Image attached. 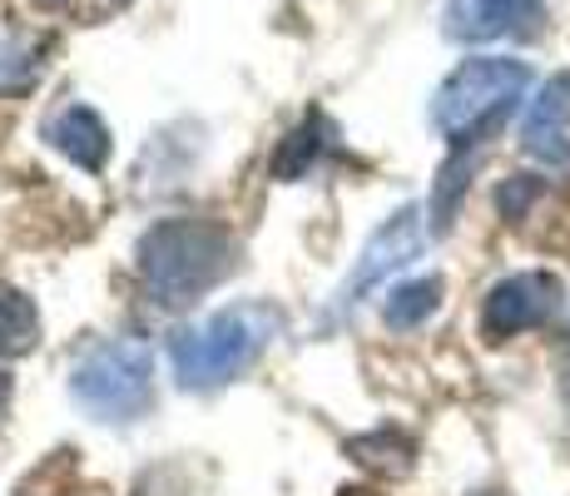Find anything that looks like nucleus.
Listing matches in <instances>:
<instances>
[{"label":"nucleus","instance_id":"obj_13","mask_svg":"<svg viewBox=\"0 0 570 496\" xmlns=\"http://www.w3.org/2000/svg\"><path fill=\"white\" fill-rule=\"evenodd\" d=\"M40 348V308L30 293L0 283V358H26Z\"/></svg>","mask_w":570,"mask_h":496},{"label":"nucleus","instance_id":"obj_19","mask_svg":"<svg viewBox=\"0 0 570 496\" xmlns=\"http://www.w3.org/2000/svg\"><path fill=\"white\" fill-rule=\"evenodd\" d=\"M46 6H60V0H46Z\"/></svg>","mask_w":570,"mask_h":496},{"label":"nucleus","instance_id":"obj_4","mask_svg":"<svg viewBox=\"0 0 570 496\" xmlns=\"http://www.w3.org/2000/svg\"><path fill=\"white\" fill-rule=\"evenodd\" d=\"M70 397L100 422H135L155 407V352L139 338H95L70 362Z\"/></svg>","mask_w":570,"mask_h":496},{"label":"nucleus","instance_id":"obj_8","mask_svg":"<svg viewBox=\"0 0 570 496\" xmlns=\"http://www.w3.org/2000/svg\"><path fill=\"white\" fill-rule=\"evenodd\" d=\"M46 145L60 154V159H70L75 169L105 174L115 139H109V125H105L100 115H95L90 105H60V109H55V115L46 119Z\"/></svg>","mask_w":570,"mask_h":496},{"label":"nucleus","instance_id":"obj_1","mask_svg":"<svg viewBox=\"0 0 570 496\" xmlns=\"http://www.w3.org/2000/svg\"><path fill=\"white\" fill-rule=\"evenodd\" d=\"M135 269L159 303H194L238 269V239L214 218H159L139 234Z\"/></svg>","mask_w":570,"mask_h":496},{"label":"nucleus","instance_id":"obj_14","mask_svg":"<svg viewBox=\"0 0 570 496\" xmlns=\"http://www.w3.org/2000/svg\"><path fill=\"white\" fill-rule=\"evenodd\" d=\"M347 451H353L363 467L382 471V477H402V471H412V457H416V447L407 442V437L387 432V427H377V432H367V437H353Z\"/></svg>","mask_w":570,"mask_h":496},{"label":"nucleus","instance_id":"obj_18","mask_svg":"<svg viewBox=\"0 0 570 496\" xmlns=\"http://www.w3.org/2000/svg\"><path fill=\"white\" fill-rule=\"evenodd\" d=\"M471 496H501V492H471Z\"/></svg>","mask_w":570,"mask_h":496},{"label":"nucleus","instance_id":"obj_15","mask_svg":"<svg viewBox=\"0 0 570 496\" xmlns=\"http://www.w3.org/2000/svg\"><path fill=\"white\" fill-rule=\"evenodd\" d=\"M40 80V50L26 36H10L0 26V95H26Z\"/></svg>","mask_w":570,"mask_h":496},{"label":"nucleus","instance_id":"obj_5","mask_svg":"<svg viewBox=\"0 0 570 496\" xmlns=\"http://www.w3.org/2000/svg\"><path fill=\"white\" fill-rule=\"evenodd\" d=\"M426 244H432V218H426V208H416V204L397 208L387 224L372 228V239L363 244V253H357V263H353V279L337 289L333 313H353L367 293H377L382 283L397 279L407 263L422 259Z\"/></svg>","mask_w":570,"mask_h":496},{"label":"nucleus","instance_id":"obj_2","mask_svg":"<svg viewBox=\"0 0 570 496\" xmlns=\"http://www.w3.org/2000/svg\"><path fill=\"white\" fill-rule=\"evenodd\" d=\"M288 318H283L278 303H234L224 313L204 318L194 328H179L169 338V362L179 388L208 392L224 388V382H238L248 368L283 338Z\"/></svg>","mask_w":570,"mask_h":496},{"label":"nucleus","instance_id":"obj_6","mask_svg":"<svg viewBox=\"0 0 570 496\" xmlns=\"http://www.w3.org/2000/svg\"><path fill=\"white\" fill-rule=\"evenodd\" d=\"M561 298L566 289L556 273H541V269L507 273L481 298V338L487 343H507V338H521L531 328H546L561 313Z\"/></svg>","mask_w":570,"mask_h":496},{"label":"nucleus","instance_id":"obj_7","mask_svg":"<svg viewBox=\"0 0 570 496\" xmlns=\"http://www.w3.org/2000/svg\"><path fill=\"white\" fill-rule=\"evenodd\" d=\"M535 16H541V0H452L442 16V30L456 46H481V40L525 30Z\"/></svg>","mask_w":570,"mask_h":496},{"label":"nucleus","instance_id":"obj_17","mask_svg":"<svg viewBox=\"0 0 570 496\" xmlns=\"http://www.w3.org/2000/svg\"><path fill=\"white\" fill-rule=\"evenodd\" d=\"M6 397H10V382H6V372H0V412H6Z\"/></svg>","mask_w":570,"mask_h":496},{"label":"nucleus","instance_id":"obj_11","mask_svg":"<svg viewBox=\"0 0 570 496\" xmlns=\"http://www.w3.org/2000/svg\"><path fill=\"white\" fill-rule=\"evenodd\" d=\"M566 125H570V70L551 75V80L541 85V95L525 105V115H521V145L531 149V154L546 149L551 139L566 135Z\"/></svg>","mask_w":570,"mask_h":496},{"label":"nucleus","instance_id":"obj_10","mask_svg":"<svg viewBox=\"0 0 570 496\" xmlns=\"http://www.w3.org/2000/svg\"><path fill=\"white\" fill-rule=\"evenodd\" d=\"M327 145H333V125H327L323 115H308L303 125H293L288 135H283L278 149H273V179H278V184L308 179Z\"/></svg>","mask_w":570,"mask_h":496},{"label":"nucleus","instance_id":"obj_3","mask_svg":"<svg viewBox=\"0 0 570 496\" xmlns=\"http://www.w3.org/2000/svg\"><path fill=\"white\" fill-rule=\"evenodd\" d=\"M531 85V70L511 55H476L462 60L432 99V125L436 135H446L452 145H476L481 135L501 125V119L517 109V99Z\"/></svg>","mask_w":570,"mask_h":496},{"label":"nucleus","instance_id":"obj_9","mask_svg":"<svg viewBox=\"0 0 570 496\" xmlns=\"http://www.w3.org/2000/svg\"><path fill=\"white\" fill-rule=\"evenodd\" d=\"M446 298V279L442 273H422V279H407V283H392L387 298H382V323L392 333H416L436 318Z\"/></svg>","mask_w":570,"mask_h":496},{"label":"nucleus","instance_id":"obj_12","mask_svg":"<svg viewBox=\"0 0 570 496\" xmlns=\"http://www.w3.org/2000/svg\"><path fill=\"white\" fill-rule=\"evenodd\" d=\"M471 174H476V154H466V145H456L452 159L436 169L432 184V204H426V218H432V234H446L462 214V198L471 189Z\"/></svg>","mask_w":570,"mask_h":496},{"label":"nucleus","instance_id":"obj_16","mask_svg":"<svg viewBox=\"0 0 570 496\" xmlns=\"http://www.w3.org/2000/svg\"><path fill=\"white\" fill-rule=\"evenodd\" d=\"M535 198H541V179H535V174H517V179H507L497 189V208H501V218L521 224V218L531 214Z\"/></svg>","mask_w":570,"mask_h":496}]
</instances>
